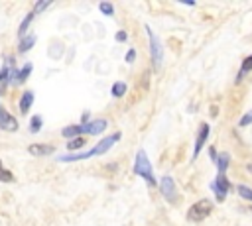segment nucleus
I'll use <instances>...</instances> for the list:
<instances>
[{
	"instance_id": "f257e3e1",
	"label": "nucleus",
	"mask_w": 252,
	"mask_h": 226,
	"mask_svg": "<svg viewBox=\"0 0 252 226\" xmlns=\"http://www.w3.org/2000/svg\"><path fill=\"white\" fill-rule=\"evenodd\" d=\"M134 173L138 177H142L150 187H156L158 181H156V175H154V167L148 159V153L144 149H138L136 151V157H134Z\"/></svg>"
},
{
	"instance_id": "f03ea898",
	"label": "nucleus",
	"mask_w": 252,
	"mask_h": 226,
	"mask_svg": "<svg viewBox=\"0 0 252 226\" xmlns=\"http://www.w3.org/2000/svg\"><path fill=\"white\" fill-rule=\"evenodd\" d=\"M146 33H148V41H150L152 67H154V71H159V69H161V63H163V47H161V41H159V37L152 31L150 26H146Z\"/></svg>"
},
{
	"instance_id": "7ed1b4c3",
	"label": "nucleus",
	"mask_w": 252,
	"mask_h": 226,
	"mask_svg": "<svg viewBox=\"0 0 252 226\" xmlns=\"http://www.w3.org/2000/svg\"><path fill=\"white\" fill-rule=\"evenodd\" d=\"M211 212H213V200L201 198V200H197L195 204L189 206V210H187V220H189V222H201V220H205Z\"/></svg>"
},
{
	"instance_id": "20e7f679",
	"label": "nucleus",
	"mask_w": 252,
	"mask_h": 226,
	"mask_svg": "<svg viewBox=\"0 0 252 226\" xmlns=\"http://www.w3.org/2000/svg\"><path fill=\"white\" fill-rule=\"evenodd\" d=\"M159 193H161V197H163L169 204H175V202L179 200L177 185H175V181H173L171 175H163V177L159 179Z\"/></svg>"
},
{
	"instance_id": "39448f33",
	"label": "nucleus",
	"mask_w": 252,
	"mask_h": 226,
	"mask_svg": "<svg viewBox=\"0 0 252 226\" xmlns=\"http://www.w3.org/2000/svg\"><path fill=\"white\" fill-rule=\"evenodd\" d=\"M230 189H232V185H230V181L226 179V175H222V173H217V177L211 181V191L215 193V198H217L219 202H222V200L226 198V195H228Z\"/></svg>"
},
{
	"instance_id": "423d86ee",
	"label": "nucleus",
	"mask_w": 252,
	"mask_h": 226,
	"mask_svg": "<svg viewBox=\"0 0 252 226\" xmlns=\"http://www.w3.org/2000/svg\"><path fill=\"white\" fill-rule=\"evenodd\" d=\"M120 138H122V134H120V132H112L110 136L102 138L100 141H96V145H94V147H91V149H89L91 157H96V155H104V153H106V151H108V149H110V147H112V145H114V143H116Z\"/></svg>"
},
{
	"instance_id": "0eeeda50",
	"label": "nucleus",
	"mask_w": 252,
	"mask_h": 226,
	"mask_svg": "<svg viewBox=\"0 0 252 226\" xmlns=\"http://www.w3.org/2000/svg\"><path fill=\"white\" fill-rule=\"evenodd\" d=\"M79 126H81V134L98 136V134H102V132L106 130L108 122H106L104 118H93V120H89V122H85V124H79Z\"/></svg>"
},
{
	"instance_id": "6e6552de",
	"label": "nucleus",
	"mask_w": 252,
	"mask_h": 226,
	"mask_svg": "<svg viewBox=\"0 0 252 226\" xmlns=\"http://www.w3.org/2000/svg\"><path fill=\"white\" fill-rule=\"evenodd\" d=\"M209 132H211L209 124H207V122H203V124L199 126V132H197V138H195L193 155H191V159H193V161L199 157V153H201V149H203V145H205V141H207V138H209Z\"/></svg>"
},
{
	"instance_id": "1a4fd4ad",
	"label": "nucleus",
	"mask_w": 252,
	"mask_h": 226,
	"mask_svg": "<svg viewBox=\"0 0 252 226\" xmlns=\"http://www.w3.org/2000/svg\"><path fill=\"white\" fill-rule=\"evenodd\" d=\"M18 128H20L18 120L4 106H0V130H4V132H18Z\"/></svg>"
},
{
	"instance_id": "9d476101",
	"label": "nucleus",
	"mask_w": 252,
	"mask_h": 226,
	"mask_svg": "<svg viewBox=\"0 0 252 226\" xmlns=\"http://www.w3.org/2000/svg\"><path fill=\"white\" fill-rule=\"evenodd\" d=\"M55 151V147L51 143H32L28 145V153L33 155V157H47Z\"/></svg>"
},
{
	"instance_id": "9b49d317",
	"label": "nucleus",
	"mask_w": 252,
	"mask_h": 226,
	"mask_svg": "<svg viewBox=\"0 0 252 226\" xmlns=\"http://www.w3.org/2000/svg\"><path fill=\"white\" fill-rule=\"evenodd\" d=\"M33 100H35L33 90H24V92H22V96H20V102H18L20 112H22V114H28V112H30V108H32V104H33Z\"/></svg>"
},
{
	"instance_id": "f8f14e48",
	"label": "nucleus",
	"mask_w": 252,
	"mask_h": 226,
	"mask_svg": "<svg viewBox=\"0 0 252 226\" xmlns=\"http://www.w3.org/2000/svg\"><path fill=\"white\" fill-rule=\"evenodd\" d=\"M91 153L89 149L87 151H75V153H65V155H59L57 161L59 163H73V161H81V159H89Z\"/></svg>"
},
{
	"instance_id": "ddd939ff",
	"label": "nucleus",
	"mask_w": 252,
	"mask_h": 226,
	"mask_svg": "<svg viewBox=\"0 0 252 226\" xmlns=\"http://www.w3.org/2000/svg\"><path fill=\"white\" fill-rule=\"evenodd\" d=\"M35 41H37V35H35V33H28V35H24V37L18 41V53H26V51H30V49L33 47Z\"/></svg>"
},
{
	"instance_id": "4468645a",
	"label": "nucleus",
	"mask_w": 252,
	"mask_h": 226,
	"mask_svg": "<svg viewBox=\"0 0 252 226\" xmlns=\"http://www.w3.org/2000/svg\"><path fill=\"white\" fill-rule=\"evenodd\" d=\"M33 20H35V14H33V10H32V12H28L26 18L20 22V26H18V37H20V39H22L24 35H28L26 31H28V28H30V24H32Z\"/></svg>"
},
{
	"instance_id": "2eb2a0df",
	"label": "nucleus",
	"mask_w": 252,
	"mask_h": 226,
	"mask_svg": "<svg viewBox=\"0 0 252 226\" xmlns=\"http://www.w3.org/2000/svg\"><path fill=\"white\" fill-rule=\"evenodd\" d=\"M61 136H63V138H69V140H75V138L83 136V134H81V126H79V124H71V126H67V128L61 130Z\"/></svg>"
},
{
	"instance_id": "dca6fc26",
	"label": "nucleus",
	"mask_w": 252,
	"mask_h": 226,
	"mask_svg": "<svg viewBox=\"0 0 252 226\" xmlns=\"http://www.w3.org/2000/svg\"><path fill=\"white\" fill-rule=\"evenodd\" d=\"M228 163H230V155L226 153V151H222V153H219V157H217V169H219V173H226V167H228Z\"/></svg>"
},
{
	"instance_id": "f3484780",
	"label": "nucleus",
	"mask_w": 252,
	"mask_h": 226,
	"mask_svg": "<svg viewBox=\"0 0 252 226\" xmlns=\"http://www.w3.org/2000/svg\"><path fill=\"white\" fill-rule=\"evenodd\" d=\"M248 71H252V53H250L248 57H244V61H242V65H240V71H238V75H236V83H240L242 77H244Z\"/></svg>"
},
{
	"instance_id": "a211bd4d",
	"label": "nucleus",
	"mask_w": 252,
	"mask_h": 226,
	"mask_svg": "<svg viewBox=\"0 0 252 226\" xmlns=\"http://www.w3.org/2000/svg\"><path fill=\"white\" fill-rule=\"evenodd\" d=\"M126 83L124 81H116L114 85H112V88H110V94L114 96V98H122L124 94H126Z\"/></svg>"
},
{
	"instance_id": "6ab92c4d",
	"label": "nucleus",
	"mask_w": 252,
	"mask_h": 226,
	"mask_svg": "<svg viewBox=\"0 0 252 226\" xmlns=\"http://www.w3.org/2000/svg\"><path fill=\"white\" fill-rule=\"evenodd\" d=\"M41 126H43V118L39 114H33L30 118V134H37L41 130Z\"/></svg>"
},
{
	"instance_id": "aec40b11",
	"label": "nucleus",
	"mask_w": 252,
	"mask_h": 226,
	"mask_svg": "<svg viewBox=\"0 0 252 226\" xmlns=\"http://www.w3.org/2000/svg\"><path fill=\"white\" fill-rule=\"evenodd\" d=\"M8 85H10V71H8V65H2V69H0V92H4Z\"/></svg>"
},
{
	"instance_id": "412c9836",
	"label": "nucleus",
	"mask_w": 252,
	"mask_h": 226,
	"mask_svg": "<svg viewBox=\"0 0 252 226\" xmlns=\"http://www.w3.org/2000/svg\"><path fill=\"white\" fill-rule=\"evenodd\" d=\"M32 71H33V65H32V63H26L24 67H20V73H18V85H22V83H26Z\"/></svg>"
},
{
	"instance_id": "4be33fe9",
	"label": "nucleus",
	"mask_w": 252,
	"mask_h": 226,
	"mask_svg": "<svg viewBox=\"0 0 252 226\" xmlns=\"http://www.w3.org/2000/svg\"><path fill=\"white\" fill-rule=\"evenodd\" d=\"M83 145H85V138H83V136H79V138H75V140H69V141H67V149H69L71 153L79 151Z\"/></svg>"
},
{
	"instance_id": "5701e85b",
	"label": "nucleus",
	"mask_w": 252,
	"mask_h": 226,
	"mask_svg": "<svg viewBox=\"0 0 252 226\" xmlns=\"http://www.w3.org/2000/svg\"><path fill=\"white\" fill-rule=\"evenodd\" d=\"M0 183H14V173L4 167L2 159H0Z\"/></svg>"
},
{
	"instance_id": "b1692460",
	"label": "nucleus",
	"mask_w": 252,
	"mask_h": 226,
	"mask_svg": "<svg viewBox=\"0 0 252 226\" xmlns=\"http://www.w3.org/2000/svg\"><path fill=\"white\" fill-rule=\"evenodd\" d=\"M236 193H238L240 198L252 202V187H248V185H238V187H236Z\"/></svg>"
},
{
	"instance_id": "393cba45",
	"label": "nucleus",
	"mask_w": 252,
	"mask_h": 226,
	"mask_svg": "<svg viewBox=\"0 0 252 226\" xmlns=\"http://www.w3.org/2000/svg\"><path fill=\"white\" fill-rule=\"evenodd\" d=\"M51 6V0H39V2H35L33 4V14L37 16L39 12H43V10H47Z\"/></svg>"
},
{
	"instance_id": "a878e982",
	"label": "nucleus",
	"mask_w": 252,
	"mask_h": 226,
	"mask_svg": "<svg viewBox=\"0 0 252 226\" xmlns=\"http://www.w3.org/2000/svg\"><path fill=\"white\" fill-rule=\"evenodd\" d=\"M98 10H100L104 16H112V14H114V6H112L110 2H100V4H98Z\"/></svg>"
},
{
	"instance_id": "bb28decb",
	"label": "nucleus",
	"mask_w": 252,
	"mask_h": 226,
	"mask_svg": "<svg viewBox=\"0 0 252 226\" xmlns=\"http://www.w3.org/2000/svg\"><path fill=\"white\" fill-rule=\"evenodd\" d=\"M250 124H252V110L246 112V114L238 120V128H246V126H250Z\"/></svg>"
},
{
	"instance_id": "cd10ccee",
	"label": "nucleus",
	"mask_w": 252,
	"mask_h": 226,
	"mask_svg": "<svg viewBox=\"0 0 252 226\" xmlns=\"http://www.w3.org/2000/svg\"><path fill=\"white\" fill-rule=\"evenodd\" d=\"M114 39H116L118 43H122V41H126V39H128V33H126L124 29H118V31H116V35H114Z\"/></svg>"
},
{
	"instance_id": "c85d7f7f",
	"label": "nucleus",
	"mask_w": 252,
	"mask_h": 226,
	"mask_svg": "<svg viewBox=\"0 0 252 226\" xmlns=\"http://www.w3.org/2000/svg\"><path fill=\"white\" fill-rule=\"evenodd\" d=\"M124 59H126V63H134V59H136V49H128Z\"/></svg>"
},
{
	"instance_id": "c756f323",
	"label": "nucleus",
	"mask_w": 252,
	"mask_h": 226,
	"mask_svg": "<svg viewBox=\"0 0 252 226\" xmlns=\"http://www.w3.org/2000/svg\"><path fill=\"white\" fill-rule=\"evenodd\" d=\"M209 155H211V161H213V163H217V157H219V153H217V149H215L213 145L209 147Z\"/></svg>"
},
{
	"instance_id": "7c9ffc66",
	"label": "nucleus",
	"mask_w": 252,
	"mask_h": 226,
	"mask_svg": "<svg viewBox=\"0 0 252 226\" xmlns=\"http://www.w3.org/2000/svg\"><path fill=\"white\" fill-rule=\"evenodd\" d=\"M246 169H248V171H250V173H252V163H250V165H248V167H246Z\"/></svg>"
},
{
	"instance_id": "2f4dec72",
	"label": "nucleus",
	"mask_w": 252,
	"mask_h": 226,
	"mask_svg": "<svg viewBox=\"0 0 252 226\" xmlns=\"http://www.w3.org/2000/svg\"><path fill=\"white\" fill-rule=\"evenodd\" d=\"M250 210H252V206H250Z\"/></svg>"
}]
</instances>
